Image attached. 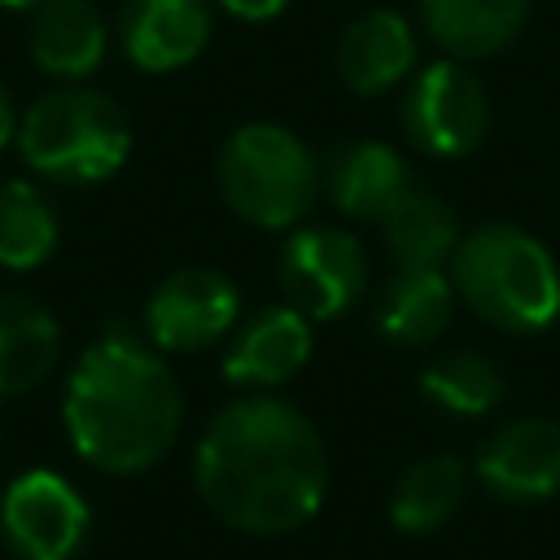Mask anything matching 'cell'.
Returning a JSON list of instances; mask_svg holds the SVG:
<instances>
[{
	"instance_id": "cell-1",
	"label": "cell",
	"mask_w": 560,
	"mask_h": 560,
	"mask_svg": "<svg viewBox=\"0 0 560 560\" xmlns=\"http://www.w3.org/2000/svg\"><path fill=\"white\" fill-rule=\"evenodd\" d=\"M192 481L201 503L245 534H293L328 494V451L319 429L284 398L245 394L206 424Z\"/></svg>"
},
{
	"instance_id": "cell-2",
	"label": "cell",
	"mask_w": 560,
	"mask_h": 560,
	"mask_svg": "<svg viewBox=\"0 0 560 560\" xmlns=\"http://www.w3.org/2000/svg\"><path fill=\"white\" fill-rule=\"evenodd\" d=\"M179 385L158 350L131 328H105L74 363L61 420L74 451L114 477L153 468L179 433Z\"/></svg>"
},
{
	"instance_id": "cell-3",
	"label": "cell",
	"mask_w": 560,
	"mask_h": 560,
	"mask_svg": "<svg viewBox=\"0 0 560 560\" xmlns=\"http://www.w3.org/2000/svg\"><path fill=\"white\" fill-rule=\"evenodd\" d=\"M451 284L486 324L508 332H538L560 315V267L551 249L512 223H486L459 236Z\"/></svg>"
},
{
	"instance_id": "cell-4",
	"label": "cell",
	"mask_w": 560,
	"mask_h": 560,
	"mask_svg": "<svg viewBox=\"0 0 560 560\" xmlns=\"http://www.w3.org/2000/svg\"><path fill=\"white\" fill-rule=\"evenodd\" d=\"M18 153L22 162L61 188H88L122 171L131 153V122L105 92L92 88H57L44 92L18 118Z\"/></svg>"
},
{
	"instance_id": "cell-5",
	"label": "cell",
	"mask_w": 560,
	"mask_h": 560,
	"mask_svg": "<svg viewBox=\"0 0 560 560\" xmlns=\"http://www.w3.org/2000/svg\"><path fill=\"white\" fill-rule=\"evenodd\" d=\"M223 201L258 228H298L319 192V166L311 149L280 122L236 127L214 162Z\"/></svg>"
},
{
	"instance_id": "cell-6",
	"label": "cell",
	"mask_w": 560,
	"mask_h": 560,
	"mask_svg": "<svg viewBox=\"0 0 560 560\" xmlns=\"http://www.w3.org/2000/svg\"><path fill=\"white\" fill-rule=\"evenodd\" d=\"M92 529L83 494L52 468H26L0 499V534L18 560H79Z\"/></svg>"
},
{
	"instance_id": "cell-7",
	"label": "cell",
	"mask_w": 560,
	"mask_h": 560,
	"mask_svg": "<svg viewBox=\"0 0 560 560\" xmlns=\"http://www.w3.org/2000/svg\"><path fill=\"white\" fill-rule=\"evenodd\" d=\"M280 289L306 319L346 315L368 289L363 245L341 228H293L280 249Z\"/></svg>"
},
{
	"instance_id": "cell-8",
	"label": "cell",
	"mask_w": 560,
	"mask_h": 560,
	"mask_svg": "<svg viewBox=\"0 0 560 560\" xmlns=\"http://www.w3.org/2000/svg\"><path fill=\"white\" fill-rule=\"evenodd\" d=\"M402 127L416 149L433 158H464L481 144L490 127V101L464 61L446 57L424 66L402 101Z\"/></svg>"
},
{
	"instance_id": "cell-9",
	"label": "cell",
	"mask_w": 560,
	"mask_h": 560,
	"mask_svg": "<svg viewBox=\"0 0 560 560\" xmlns=\"http://www.w3.org/2000/svg\"><path fill=\"white\" fill-rule=\"evenodd\" d=\"M236 319H241V293L214 267L171 271L144 306V332L158 350H206L219 337H228Z\"/></svg>"
},
{
	"instance_id": "cell-10",
	"label": "cell",
	"mask_w": 560,
	"mask_h": 560,
	"mask_svg": "<svg viewBox=\"0 0 560 560\" xmlns=\"http://www.w3.org/2000/svg\"><path fill=\"white\" fill-rule=\"evenodd\" d=\"M477 481L508 503L560 494V420L521 416L494 429L477 451Z\"/></svg>"
},
{
	"instance_id": "cell-11",
	"label": "cell",
	"mask_w": 560,
	"mask_h": 560,
	"mask_svg": "<svg viewBox=\"0 0 560 560\" xmlns=\"http://www.w3.org/2000/svg\"><path fill=\"white\" fill-rule=\"evenodd\" d=\"M311 346H315V332L298 306H289V302L262 306L232 332V346L223 354V376L236 389L262 394L271 385H284L289 376H298L302 363L311 359Z\"/></svg>"
},
{
	"instance_id": "cell-12",
	"label": "cell",
	"mask_w": 560,
	"mask_h": 560,
	"mask_svg": "<svg viewBox=\"0 0 560 560\" xmlns=\"http://www.w3.org/2000/svg\"><path fill=\"white\" fill-rule=\"evenodd\" d=\"M210 22V0H127L118 13V39L131 66L171 74L201 57Z\"/></svg>"
},
{
	"instance_id": "cell-13",
	"label": "cell",
	"mask_w": 560,
	"mask_h": 560,
	"mask_svg": "<svg viewBox=\"0 0 560 560\" xmlns=\"http://www.w3.org/2000/svg\"><path fill=\"white\" fill-rule=\"evenodd\" d=\"M411 66H416V31L402 13L372 9L341 31L337 70L350 92H359V96L389 92L394 83H402L411 74Z\"/></svg>"
},
{
	"instance_id": "cell-14",
	"label": "cell",
	"mask_w": 560,
	"mask_h": 560,
	"mask_svg": "<svg viewBox=\"0 0 560 560\" xmlns=\"http://www.w3.org/2000/svg\"><path fill=\"white\" fill-rule=\"evenodd\" d=\"M324 184L341 214L368 223V219H381L411 188V171L398 158V149L381 140H350L328 153Z\"/></svg>"
},
{
	"instance_id": "cell-15",
	"label": "cell",
	"mask_w": 560,
	"mask_h": 560,
	"mask_svg": "<svg viewBox=\"0 0 560 560\" xmlns=\"http://www.w3.org/2000/svg\"><path fill=\"white\" fill-rule=\"evenodd\" d=\"M105 18L92 0H44L31 22V57L52 79H88L105 61Z\"/></svg>"
},
{
	"instance_id": "cell-16",
	"label": "cell",
	"mask_w": 560,
	"mask_h": 560,
	"mask_svg": "<svg viewBox=\"0 0 560 560\" xmlns=\"http://www.w3.org/2000/svg\"><path fill=\"white\" fill-rule=\"evenodd\" d=\"M420 18L442 52L455 61H477L521 35L529 0H420Z\"/></svg>"
},
{
	"instance_id": "cell-17",
	"label": "cell",
	"mask_w": 560,
	"mask_h": 560,
	"mask_svg": "<svg viewBox=\"0 0 560 560\" xmlns=\"http://www.w3.org/2000/svg\"><path fill=\"white\" fill-rule=\"evenodd\" d=\"M455 311V284L442 267H398L376 302V328L394 346H429Z\"/></svg>"
},
{
	"instance_id": "cell-18",
	"label": "cell",
	"mask_w": 560,
	"mask_h": 560,
	"mask_svg": "<svg viewBox=\"0 0 560 560\" xmlns=\"http://www.w3.org/2000/svg\"><path fill=\"white\" fill-rule=\"evenodd\" d=\"M61 354V328L26 293H0V398L39 385Z\"/></svg>"
},
{
	"instance_id": "cell-19",
	"label": "cell",
	"mask_w": 560,
	"mask_h": 560,
	"mask_svg": "<svg viewBox=\"0 0 560 560\" xmlns=\"http://www.w3.org/2000/svg\"><path fill=\"white\" fill-rule=\"evenodd\" d=\"M381 228H385V245L398 267H442L451 262L459 245V223L451 206L424 188H407L381 214Z\"/></svg>"
},
{
	"instance_id": "cell-20",
	"label": "cell",
	"mask_w": 560,
	"mask_h": 560,
	"mask_svg": "<svg viewBox=\"0 0 560 560\" xmlns=\"http://www.w3.org/2000/svg\"><path fill=\"white\" fill-rule=\"evenodd\" d=\"M464 486H468V472L455 455H429V459H416L402 481L394 486V499H389V521L402 529V534H429L438 525H446L464 499Z\"/></svg>"
},
{
	"instance_id": "cell-21",
	"label": "cell",
	"mask_w": 560,
	"mask_h": 560,
	"mask_svg": "<svg viewBox=\"0 0 560 560\" xmlns=\"http://www.w3.org/2000/svg\"><path fill=\"white\" fill-rule=\"evenodd\" d=\"M57 210L31 179L0 184V267L31 271L57 249Z\"/></svg>"
},
{
	"instance_id": "cell-22",
	"label": "cell",
	"mask_w": 560,
	"mask_h": 560,
	"mask_svg": "<svg viewBox=\"0 0 560 560\" xmlns=\"http://www.w3.org/2000/svg\"><path fill=\"white\" fill-rule=\"evenodd\" d=\"M420 394L451 416H486L503 398V376L486 354L451 350L420 372Z\"/></svg>"
},
{
	"instance_id": "cell-23",
	"label": "cell",
	"mask_w": 560,
	"mask_h": 560,
	"mask_svg": "<svg viewBox=\"0 0 560 560\" xmlns=\"http://www.w3.org/2000/svg\"><path fill=\"white\" fill-rule=\"evenodd\" d=\"M214 4L232 18H241V22H271V18L284 13L289 0H214Z\"/></svg>"
},
{
	"instance_id": "cell-24",
	"label": "cell",
	"mask_w": 560,
	"mask_h": 560,
	"mask_svg": "<svg viewBox=\"0 0 560 560\" xmlns=\"http://www.w3.org/2000/svg\"><path fill=\"white\" fill-rule=\"evenodd\" d=\"M13 131H18V114H13V105H9V92L0 88V149L13 140Z\"/></svg>"
},
{
	"instance_id": "cell-25",
	"label": "cell",
	"mask_w": 560,
	"mask_h": 560,
	"mask_svg": "<svg viewBox=\"0 0 560 560\" xmlns=\"http://www.w3.org/2000/svg\"><path fill=\"white\" fill-rule=\"evenodd\" d=\"M44 0H0V9H39Z\"/></svg>"
}]
</instances>
